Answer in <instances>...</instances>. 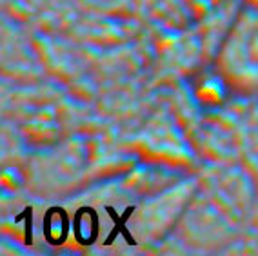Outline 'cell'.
<instances>
[{"label": "cell", "mask_w": 258, "mask_h": 256, "mask_svg": "<svg viewBox=\"0 0 258 256\" xmlns=\"http://www.w3.org/2000/svg\"><path fill=\"white\" fill-rule=\"evenodd\" d=\"M218 71L231 89L258 93V10L245 6L220 42Z\"/></svg>", "instance_id": "6da1fadb"}, {"label": "cell", "mask_w": 258, "mask_h": 256, "mask_svg": "<svg viewBox=\"0 0 258 256\" xmlns=\"http://www.w3.org/2000/svg\"><path fill=\"white\" fill-rule=\"evenodd\" d=\"M199 189V180L189 178L140 204L129 220V233L137 243H155L178 222Z\"/></svg>", "instance_id": "7a4b0ae2"}, {"label": "cell", "mask_w": 258, "mask_h": 256, "mask_svg": "<svg viewBox=\"0 0 258 256\" xmlns=\"http://www.w3.org/2000/svg\"><path fill=\"white\" fill-rule=\"evenodd\" d=\"M229 87L227 80L217 69V73H209L200 78L195 87V93H197V98L206 105H218L226 100Z\"/></svg>", "instance_id": "3957f363"}, {"label": "cell", "mask_w": 258, "mask_h": 256, "mask_svg": "<svg viewBox=\"0 0 258 256\" xmlns=\"http://www.w3.org/2000/svg\"><path fill=\"white\" fill-rule=\"evenodd\" d=\"M247 2V6H251V8H256L258 10V0H245Z\"/></svg>", "instance_id": "277c9868"}]
</instances>
